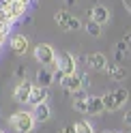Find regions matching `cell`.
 Here are the masks:
<instances>
[{"instance_id":"6da1fadb","label":"cell","mask_w":131,"mask_h":133,"mask_svg":"<svg viewBox=\"0 0 131 133\" xmlns=\"http://www.w3.org/2000/svg\"><path fill=\"white\" fill-rule=\"evenodd\" d=\"M11 127L17 131V133H30L32 127H35V114L32 112H26V110H19V112H15L11 116Z\"/></svg>"},{"instance_id":"7a4b0ae2","label":"cell","mask_w":131,"mask_h":133,"mask_svg":"<svg viewBox=\"0 0 131 133\" xmlns=\"http://www.w3.org/2000/svg\"><path fill=\"white\" fill-rule=\"evenodd\" d=\"M101 99H103V105H105V110L114 112V110H118V107H122V105L127 103L129 92H127L125 88H116V90H112V92L103 95Z\"/></svg>"},{"instance_id":"3957f363","label":"cell","mask_w":131,"mask_h":133,"mask_svg":"<svg viewBox=\"0 0 131 133\" xmlns=\"http://www.w3.org/2000/svg\"><path fill=\"white\" fill-rule=\"evenodd\" d=\"M24 13H26V4H22V2H13V0H6L0 15H2V17L11 24V22H15V19H19Z\"/></svg>"},{"instance_id":"277c9868","label":"cell","mask_w":131,"mask_h":133,"mask_svg":"<svg viewBox=\"0 0 131 133\" xmlns=\"http://www.w3.org/2000/svg\"><path fill=\"white\" fill-rule=\"evenodd\" d=\"M54 19L58 24V28H62V30H80L82 28V22L77 17H73L69 11H56Z\"/></svg>"},{"instance_id":"5b68a950","label":"cell","mask_w":131,"mask_h":133,"mask_svg":"<svg viewBox=\"0 0 131 133\" xmlns=\"http://www.w3.org/2000/svg\"><path fill=\"white\" fill-rule=\"evenodd\" d=\"M35 58H37L43 66H50V64H54V60H56V52H54L52 45L39 43V45L35 47Z\"/></svg>"},{"instance_id":"8992f818","label":"cell","mask_w":131,"mask_h":133,"mask_svg":"<svg viewBox=\"0 0 131 133\" xmlns=\"http://www.w3.org/2000/svg\"><path fill=\"white\" fill-rule=\"evenodd\" d=\"M56 64H58V69L64 73V75L75 73V58H73V54H69V52L58 54V58H56Z\"/></svg>"},{"instance_id":"52a82bcc","label":"cell","mask_w":131,"mask_h":133,"mask_svg":"<svg viewBox=\"0 0 131 133\" xmlns=\"http://www.w3.org/2000/svg\"><path fill=\"white\" fill-rule=\"evenodd\" d=\"M60 86L67 90V92H77V90H82V86H84V77H80L77 73L64 75V79L60 82Z\"/></svg>"},{"instance_id":"ba28073f","label":"cell","mask_w":131,"mask_h":133,"mask_svg":"<svg viewBox=\"0 0 131 133\" xmlns=\"http://www.w3.org/2000/svg\"><path fill=\"white\" fill-rule=\"evenodd\" d=\"M32 86H35V84H30V82H26V79L19 82V84L15 86V90H13V99L19 101V103H28V97H30Z\"/></svg>"},{"instance_id":"9c48e42d","label":"cell","mask_w":131,"mask_h":133,"mask_svg":"<svg viewBox=\"0 0 131 133\" xmlns=\"http://www.w3.org/2000/svg\"><path fill=\"white\" fill-rule=\"evenodd\" d=\"M41 103H47V88H41V86L35 84L32 90H30V97H28V105L37 107Z\"/></svg>"},{"instance_id":"30bf717a","label":"cell","mask_w":131,"mask_h":133,"mask_svg":"<svg viewBox=\"0 0 131 133\" xmlns=\"http://www.w3.org/2000/svg\"><path fill=\"white\" fill-rule=\"evenodd\" d=\"M105 73H108V77L114 79V82H120V79L127 77V69H125L120 62H108V66H105Z\"/></svg>"},{"instance_id":"8fae6325","label":"cell","mask_w":131,"mask_h":133,"mask_svg":"<svg viewBox=\"0 0 131 133\" xmlns=\"http://www.w3.org/2000/svg\"><path fill=\"white\" fill-rule=\"evenodd\" d=\"M86 62L95 71H105V66H108V58H105L101 52H95V54H88L86 56Z\"/></svg>"},{"instance_id":"7c38bea8","label":"cell","mask_w":131,"mask_h":133,"mask_svg":"<svg viewBox=\"0 0 131 133\" xmlns=\"http://www.w3.org/2000/svg\"><path fill=\"white\" fill-rule=\"evenodd\" d=\"M52 82H54V71L50 66H41L37 71V86L47 88V86H52Z\"/></svg>"},{"instance_id":"4fadbf2b","label":"cell","mask_w":131,"mask_h":133,"mask_svg":"<svg viewBox=\"0 0 131 133\" xmlns=\"http://www.w3.org/2000/svg\"><path fill=\"white\" fill-rule=\"evenodd\" d=\"M11 49L15 54H26L28 52V39L24 35H13L11 37Z\"/></svg>"},{"instance_id":"5bb4252c","label":"cell","mask_w":131,"mask_h":133,"mask_svg":"<svg viewBox=\"0 0 131 133\" xmlns=\"http://www.w3.org/2000/svg\"><path fill=\"white\" fill-rule=\"evenodd\" d=\"M90 19H95L97 24H105L110 19V9L103 4H97L95 9H90Z\"/></svg>"},{"instance_id":"9a60e30c","label":"cell","mask_w":131,"mask_h":133,"mask_svg":"<svg viewBox=\"0 0 131 133\" xmlns=\"http://www.w3.org/2000/svg\"><path fill=\"white\" fill-rule=\"evenodd\" d=\"M88 97H90V95L77 90V92H75V99H73V110H77V112H82V114H88Z\"/></svg>"},{"instance_id":"2e32d148","label":"cell","mask_w":131,"mask_h":133,"mask_svg":"<svg viewBox=\"0 0 131 133\" xmlns=\"http://www.w3.org/2000/svg\"><path fill=\"white\" fill-rule=\"evenodd\" d=\"M103 110H105V105H103V99L101 97H88V114L99 116Z\"/></svg>"},{"instance_id":"e0dca14e","label":"cell","mask_w":131,"mask_h":133,"mask_svg":"<svg viewBox=\"0 0 131 133\" xmlns=\"http://www.w3.org/2000/svg\"><path fill=\"white\" fill-rule=\"evenodd\" d=\"M32 114H35V120H39V122H45L47 118H50V105H47V103H41V105H37L35 107V112H32Z\"/></svg>"},{"instance_id":"ac0fdd59","label":"cell","mask_w":131,"mask_h":133,"mask_svg":"<svg viewBox=\"0 0 131 133\" xmlns=\"http://www.w3.org/2000/svg\"><path fill=\"white\" fill-rule=\"evenodd\" d=\"M84 28H86V32L90 37H101V24H97L95 19H88Z\"/></svg>"},{"instance_id":"d6986e66","label":"cell","mask_w":131,"mask_h":133,"mask_svg":"<svg viewBox=\"0 0 131 133\" xmlns=\"http://www.w3.org/2000/svg\"><path fill=\"white\" fill-rule=\"evenodd\" d=\"M75 131H77V133H95L88 120H77V122H75Z\"/></svg>"},{"instance_id":"ffe728a7","label":"cell","mask_w":131,"mask_h":133,"mask_svg":"<svg viewBox=\"0 0 131 133\" xmlns=\"http://www.w3.org/2000/svg\"><path fill=\"white\" fill-rule=\"evenodd\" d=\"M15 75L24 82V77H26V66H24V64H17V66H15Z\"/></svg>"},{"instance_id":"44dd1931","label":"cell","mask_w":131,"mask_h":133,"mask_svg":"<svg viewBox=\"0 0 131 133\" xmlns=\"http://www.w3.org/2000/svg\"><path fill=\"white\" fill-rule=\"evenodd\" d=\"M60 133H77V131H75V124H67V127H64Z\"/></svg>"},{"instance_id":"7402d4cb","label":"cell","mask_w":131,"mask_h":133,"mask_svg":"<svg viewBox=\"0 0 131 133\" xmlns=\"http://www.w3.org/2000/svg\"><path fill=\"white\" fill-rule=\"evenodd\" d=\"M54 79H58V82H62V79H64V73H62L60 69H56V71H54Z\"/></svg>"},{"instance_id":"603a6c76","label":"cell","mask_w":131,"mask_h":133,"mask_svg":"<svg viewBox=\"0 0 131 133\" xmlns=\"http://www.w3.org/2000/svg\"><path fill=\"white\" fill-rule=\"evenodd\" d=\"M125 124L131 129V110H129V112H125Z\"/></svg>"},{"instance_id":"cb8c5ba5","label":"cell","mask_w":131,"mask_h":133,"mask_svg":"<svg viewBox=\"0 0 131 133\" xmlns=\"http://www.w3.org/2000/svg\"><path fill=\"white\" fill-rule=\"evenodd\" d=\"M122 41H125V45H127V47L131 49V35H127V37H125V39H122Z\"/></svg>"},{"instance_id":"d4e9b609","label":"cell","mask_w":131,"mask_h":133,"mask_svg":"<svg viewBox=\"0 0 131 133\" xmlns=\"http://www.w3.org/2000/svg\"><path fill=\"white\" fill-rule=\"evenodd\" d=\"M4 37H6V30H0V45H2V41H4Z\"/></svg>"},{"instance_id":"484cf974","label":"cell","mask_w":131,"mask_h":133,"mask_svg":"<svg viewBox=\"0 0 131 133\" xmlns=\"http://www.w3.org/2000/svg\"><path fill=\"white\" fill-rule=\"evenodd\" d=\"M13 2H22V4H26V6H28V2H30V0H13Z\"/></svg>"},{"instance_id":"4316f807","label":"cell","mask_w":131,"mask_h":133,"mask_svg":"<svg viewBox=\"0 0 131 133\" xmlns=\"http://www.w3.org/2000/svg\"><path fill=\"white\" fill-rule=\"evenodd\" d=\"M67 4H75V0H67Z\"/></svg>"},{"instance_id":"83f0119b","label":"cell","mask_w":131,"mask_h":133,"mask_svg":"<svg viewBox=\"0 0 131 133\" xmlns=\"http://www.w3.org/2000/svg\"><path fill=\"white\" fill-rule=\"evenodd\" d=\"M105 133H114V131H105Z\"/></svg>"}]
</instances>
